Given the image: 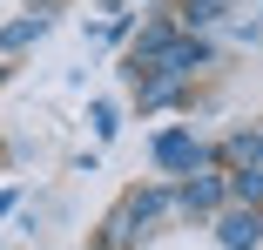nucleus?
Here are the masks:
<instances>
[{
    "label": "nucleus",
    "instance_id": "f03ea898",
    "mask_svg": "<svg viewBox=\"0 0 263 250\" xmlns=\"http://www.w3.org/2000/svg\"><path fill=\"white\" fill-rule=\"evenodd\" d=\"M155 163H162V169H196V163H202V142L176 129V135H162V142H155Z\"/></svg>",
    "mask_w": 263,
    "mask_h": 250
},
{
    "label": "nucleus",
    "instance_id": "7ed1b4c3",
    "mask_svg": "<svg viewBox=\"0 0 263 250\" xmlns=\"http://www.w3.org/2000/svg\"><path fill=\"white\" fill-rule=\"evenodd\" d=\"M223 203V183H189L182 189V210H216Z\"/></svg>",
    "mask_w": 263,
    "mask_h": 250
},
{
    "label": "nucleus",
    "instance_id": "20e7f679",
    "mask_svg": "<svg viewBox=\"0 0 263 250\" xmlns=\"http://www.w3.org/2000/svg\"><path fill=\"white\" fill-rule=\"evenodd\" d=\"M41 34H47V21L34 14V21H14L7 34H0V47H27V41H41Z\"/></svg>",
    "mask_w": 263,
    "mask_h": 250
},
{
    "label": "nucleus",
    "instance_id": "f257e3e1",
    "mask_svg": "<svg viewBox=\"0 0 263 250\" xmlns=\"http://www.w3.org/2000/svg\"><path fill=\"white\" fill-rule=\"evenodd\" d=\"M216 230H223L230 250H256V243H263V217H256V210H230Z\"/></svg>",
    "mask_w": 263,
    "mask_h": 250
},
{
    "label": "nucleus",
    "instance_id": "39448f33",
    "mask_svg": "<svg viewBox=\"0 0 263 250\" xmlns=\"http://www.w3.org/2000/svg\"><path fill=\"white\" fill-rule=\"evenodd\" d=\"M230 196H236V203H263V169H243L230 183Z\"/></svg>",
    "mask_w": 263,
    "mask_h": 250
}]
</instances>
